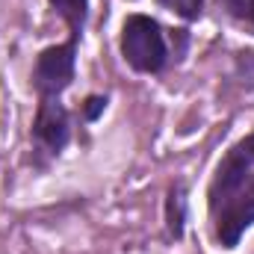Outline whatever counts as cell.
I'll list each match as a JSON object with an SVG mask.
<instances>
[{"label": "cell", "mask_w": 254, "mask_h": 254, "mask_svg": "<svg viewBox=\"0 0 254 254\" xmlns=\"http://www.w3.org/2000/svg\"><path fill=\"white\" fill-rule=\"evenodd\" d=\"M204 198L213 246L234 252L254 228V130L231 142L219 157Z\"/></svg>", "instance_id": "obj_1"}, {"label": "cell", "mask_w": 254, "mask_h": 254, "mask_svg": "<svg viewBox=\"0 0 254 254\" xmlns=\"http://www.w3.org/2000/svg\"><path fill=\"white\" fill-rule=\"evenodd\" d=\"M190 51V30L163 27L154 15L130 12L119 27V54L122 63L142 77H160L172 65L184 63Z\"/></svg>", "instance_id": "obj_2"}, {"label": "cell", "mask_w": 254, "mask_h": 254, "mask_svg": "<svg viewBox=\"0 0 254 254\" xmlns=\"http://www.w3.org/2000/svg\"><path fill=\"white\" fill-rule=\"evenodd\" d=\"M77 133V116L63 98H36V113L30 122V151L33 166L48 169L71 148Z\"/></svg>", "instance_id": "obj_3"}, {"label": "cell", "mask_w": 254, "mask_h": 254, "mask_svg": "<svg viewBox=\"0 0 254 254\" xmlns=\"http://www.w3.org/2000/svg\"><path fill=\"white\" fill-rule=\"evenodd\" d=\"M80 45L77 39L54 42L45 45L30 68V86L36 92V98H63L65 92L74 86L77 80V57H80Z\"/></svg>", "instance_id": "obj_4"}, {"label": "cell", "mask_w": 254, "mask_h": 254, "mask_svg": "<svg viewBox=\"0 0 254 254\" xmlns=\"http://www.w3.org/2000/svg\"><path fill=\"white\" fill-rule=\"evenodd\" d=\"M190 225V184L187 178H175L163 195V231L169 243H184Z\"/></svg>", "instance_id": "obj_5"}, {"label": "cell", "mask_w": 254, "mask_h": 254, "mask_svg": "<svg viewBox=\"0 0 254 254\" xmlns=\"http://www.w3.org/2000/svg\"><path fill=\"white\" fill-rule=\"evenodd\" d=\"M45 3L51 6V12L65 24L68 39L83 42V33H86L89 18H92V0H45Z\"/></svg>", "instance_id": "obj_6"}, {"label": "cell", "mask_w": 254, "mask_h": 254, "mask_svg": "<svg viewBox=\"0 0 254 254\" xmlns=\"http://www.w3.org/2000/svg\"><path fill=\"white\" fill-rule=\"evenodd\" d=\"M213 3L231 27H237L246 36H254V0H213Z\"/></svg>", "instance_id": "obj_7"}, {"label": "cell", "mask_w": 254, "mask_h": 254, "mask_svg": "<svg viewBox=\"0 0 254 254\" xmlns=\"http://www.w3.org/2000/svg\"><path fill=\"white\" fill-rule=\"evenodd\" d=\"M107 110H110V95H104V92H89V95H83V101H80L77 110H74L77 127L98 125V122L107 116Z\"/></svg>", "instance_id": "obj_8"}, {"label": "cell", "mask_w": 254, "mask_h": 254, "mask_svg": "<svg viewBox=\"0 0 254 254\" xmlns=\"http://www.w3.org/2000/svg\"><path fill=\"white\" fill-rule=\"evenodd\" d=\"M154 3H157V9L175 15L184 24H198L207 9V0H154Z\"/></svg>", "instance_id": "obj_9"}, {"label": "cell", "mask_w": 254, "mask_h": 254, "mask_svg": "<svg viewBox=\"0 0 254 254\" xmlns=\"http://www.w3.org/2000/svg\"><path fill=\"white\" fill-rule=\"evenodd\" d=\"M127 3H136V0H127Z\"/></svg>", "instance_id": "obj_10"}]
</instances>
